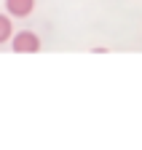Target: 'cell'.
<instances>
[{"label": "cell", "instance_id": "1", "mask_svg": "<svg viewBox=\"0 0 142 150\" xmlns=\"http://www.w3.org/2000/svg\"><path fill=\"white\" fill-rule=\"evenodd\" d=\"M11 46H13L16 54H38L40 51V38L35 35L32 30H22V32L13 35Z\"/></svg>", "mask_w": 142, "mask_h": 150}, {"label": "cell", "instance_id": "2", "mask_svg": "<svg viewBox=\"0 0 142 150\" xmlns=\"http://www.w3.org/2000/svg\"><path fill=\"white\" fill-rule=\"evenodd\" d=\"M32 8H35V0H6V11H8V16H16V19L30 16Z\"/></svg>", "mask_w": 142, "mask_h": 150}, {"label": "cell", "instance_id": "3", "mask_svg": "<svg viewBox=\"0 0 142 150\" xmlns=\"http://www.w3.org/2000/svg\"><path fill=\"white\" fill-rule=\"evenodd\" d=\"M13 38V24H11V19L6 13H0V43H6Z\"/></svg>", "mask_w": 142, "mask_h": 150}]
</instances>
